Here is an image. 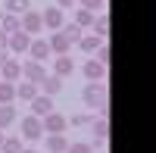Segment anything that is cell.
I'll list each match as a JSON object with an SVG mask.
<instances>
[{"label": "cell", "mask_w": 156, "mask_h": 153, "mask_svg": "<svg viewBox=\"0 0 156 153\" xmlns=\"http://www.w3.org/2000/svg\"><path fill=\"white\" fill-rule=\"evenodd\" d=\"M81 100H84V106L97 109V106H103V103H106V100H109V91H106V84H103V81H90V84L84 87Z\"/></svg>", "instance_id": "cell-1"}, {"label": "cell", "mask_w": 156, "mask_h": 153, "mask_svg": "<svg viewBox=\"0 0 156 153\" xmlns=\"http://www.w3.org/2000/svg\"><path fill=\"white\" fill-rule=\"evenodd\" d=\"M22 141H31V147L37 144V141H41V137H44V128H41V119H37V116H31V112H28V116H25L22 122Z\"/></svg>", "instance_id": "cell-2"}, {"label": "cell", "mask_w": 156, "mask_h": 153, "mask_svg": "<svg viewBox=\"0 0 156 153\" xmlns=\"http://www.w3.org/2000/svg\"><path fill=\"white\" fill-rule=\"evenodd\" d=\"M41 128H44V134H66L69 122H66V116H59V112L53 109V112H47V116L41 119Z\"/></svg>", "instance_id": "cell-3"}, {"label": "cell", "mask_w": 156, "mask_h": 153, "mask_svg": "<svg viewBox=\"0 0 156 153\" xmlns=\"http://www.w3.org/2000/svg\"><path fill=\"white\" fill-rule=\"evenodd\" d=\"M22 78L31 81V84H41L47 78V66H44V62H34V59H25L22 62Z\"/></svg>", "instance_id": "cell-4"}, {"label": "cell", "mask_w": 156, "mask_h": 153, "mask_svg": "<svg viewBox=\"0 0 156 153\" xmlns=\"http://www.w3.org/2000/svg\"><path fill=\"white\" fill-rule=\"evenodd\" d=\"M19 31H25V34H37V31H44L41 12H31V9H25L22 16H19Z\"/></svg>", "instance_id": "cell-5"}, {"label": "cell", "mask_w": 156, "mask_h": 153, "mask_svg": "<svg viewBox=\"0 0 156 153\" xmlns=\"http://www.w3.org/2000/svg\"><path fill=\"white\" fill-rule=\"evenodd\" d=\"M31 44V34H25V31H12L6 34V53H25Z\"/></svg>", "instance_id": "cell-6"}, {"label": "cell", "mask_w": 156, "mask_h": 153, "mask_svg": "<svg viewBox=\"0 0 156 153\" xmlns=\"http://www.w3.org/2000/svg\"><path fill=\"white\" fill-rule=\"evenodd\" d=\"M0 81H22V62L19 59H12V56H6V62L0 66Z\"/></svg>", "instance_id": "cell-7"}, {"label": "cell", "mask_w": 156, "mask_h": 153, "mask_svg": "<svg viewBox=\"0 0 156 153\" xmlns=\"http://www.w3.org/2000/svg\"><path fill=\"white\" fill-rule=\"evenodd\" d=\"M41 22H44V28L59 31L62 25H66V16H62V9H59V6H47V9L41 12Z\"/></svg>", "instance_id": "cell-8"}, {"label": "cell", "mask_w": 156, "mask_h": 153, "mask_svg": "<svg viewBox=\"0 0 156 153\" xmlns=\"http://www.w3.org/2000/svg\"><path fill=\"white\" fill-rule=\"evenodd\" d=\"M47 47H50V53H56V56H59V53H69L75 44H72V41H69V37L62 34V31H53V34L47 37Z\"/></svg>", "instance_id": "cell-9"}, {"label": "cell", "mask_w": 156, "mask_h": 153, "mask_svg": "<svg viewBox=\"0 0 156 153\" xmlns=\"http://www.w3.org/2000/svg\"><path fill=\"white\" fill-rule=\"evenodd\" d=\"M81 72H84V78H87V81H103V78H106V66H103L97 56H94V59H87L84 66H81Z\"/></svg>", "instance_id": "cell-10"}, {"label": "cell", "mask_w": 156, "mask_h": 153, "mask_svg": "<svg viewBox=\"0 0 156 153\" xmlns=\"http://www.w3.org/2000/svg\"><path fill=\"white\" fill-rule=\"evenodd\" d=\"M28 59H34V62H44L47 56H50V47H47V41L44 37H31V44H28Z\"/></svg>", "instance_id": "cell-11"}, {"label": "cell", "mask_w": 156, "mask_h": 153, "mask_svg": "<svg viewBox=\"0 0 156 153\" xmlns=\"http://www.w3.org/2000/svg\"><path fill=\"white\" fill-rule=\"evenodd\" d=\"M53 69H56V78H69V75L75 72V59H72V53H59V56L53 59Z\"/></svg>", "instance_id": "cell-12"}, {"label": "cell", "mask_w": 156, "mask_h": 153, "mask_svg": "<svg viewBox=\"0 0 156 153\" xmlns=\"http://www.w3.org/2000/svg\"><path fill=\"white\" fill-rule=\"evenodd\" d=\"M47 112H53V97H47V94H37V97L31 100V116L44 119Z\"/></svg>", "instance_id": "cell-13"}, {"label": "cell", "mask_w": 156, "mask_h": 153, "mask_svg": "<svg viewBox=\"0 0 156 153\" xmlns=\"http://www.w3.org/2000/svg\"><path fill=\"white\" fill-rule=\"evenodd\" d=\"M37 94H41V87H37V84L25 81V78H22V81H16V100H25V103H31Z\"/></svg>", "instance_id": "cell-14"}, {"label": "cell", "mask_w": 156, "mask_h": 153, "mask_svg": "<svg viewBox=\"0 0 156 153\" xmlns=\"http://www.w3.org/2000/svg\"><path fill=\"white\" fill-rule=\"evenodd\" d=\"M41 87V94H47V97H56L59 91H62V78H56V75H47V78L37 84Z\"/></svg>", "instance_id": "cell-15"}, {"label": "cell", "mask_w": 156, "mask_h": 153, "mask_svg": "<svg viewBox=\"0 0 156 153\" xmlns=\"http://www.w3.org/2000/svg\"><path fill=\"white\" fill-rule=\"evenodd\" d=\"M94 144H106V137H109V119H94Z\"/></svg>", "instance_id": "cell-16"}, {"label": "cell", "mask_w": 156, "mask_h": 153, "mask_svg": "<svg viewBox=\"0 0 156 153\" xmlns=\"http://www.w3.org/2000/svg\"><path fill=\"white\" fill-rule=\"evenodd\" d=\"M78 47L87 50V53H97V50L103 47V37H97V34H81V37H78Z\"/></svg>", "instance_id": "cell-17"}, {"label": "cell", "mask_w": 156, "mask_h": 153, "mask_svg": "<svg viewBox=\"0 0 156 153\" xmlns=\"http://www.w3.org/2000/svg\"><path fill=\"white\" fill-rule=\"evenodd\" d=\"M69 141L66 134H47V153H66Z\"/></svg>", "instance_id": "cell-18"}, {"label": "cell", "mask_w": 156, "mask_h": 153, "mask_svg": "<svg viewBox=\"0 0 156 153\" xmlns=\"http://www.w3.org/2000/svg\"><path fill=\"white\" fill-rule=\"evenodd\" d=\"M12 122H16V103H6V106H0V131H6Z\"/></svg>", "instance_id": "cell-19"}, {"label": "cell", "mask_w": 156, "mask_h": 153, "mask_svg": "<svg viewBox=\"0 0 156 153\" xmlns=\"http://www.w3.org/2000/svg\"><path fill=\"white\" fill-rule=\"evenodd\" d=\"M16 103V84L12 81H0V106Z\"/></svg>", "instance_id": "cell-20"}, {"label": "cell", "mask_w": 156, "mask_h": 153, "mask_svg": "<svg viewBox=\"0 0 156 153\" xmlns=\"http://www.w3.org/2000/svg\"><path fill=\"white\" fill-rule=\"evenodd\" d=\"M90 28H94V34H97V37H106V34H109V16H94Z\"/></svg>", "instance_id": "cell-21"}, {"label": "cell", "mask_w": 156, "mask_h": 153, "mask_svg": "<svg viewBox=\"0 0 156 153\" xmlns=\"http://www.w3.org/2000/svg\"><path fill=\"white\" fill-rule=\"evenodd\" d=\"M0 31H3V34L19 31V16H9V12H3V19H0Z\"/></svg>", "instance_id": "cell-22"}, {"label": "cell", "mask_w": 156, "mask_h": 153, "mask_svg": "<svg viewBox=\"0 0 156 153\" xmlns=\"http://www.w3.org/2000/svg\"><path fill=\"white\" fill-rule=\"evenodd\" d=\"M25 147L22 137H3V144H0V153H19Z\"/></svg>", "instance_id": "cell-23"}, {"label": "cell", "mask_w": 156, "mask_h": 153, "mask_svg": "<svg viewBox=\"0 0 156 153\" xmlns=\"http://www.w3.org/2000/svg\"><path fill=\"white\" fill-rule=\"evenodd\" d=\"M69 125H75V128H90L94 125V116H87V112H75L72 119H66Z\"/></svg>", "instance_id": "cell-24"}, {"label": "cell", "mask_w": 156, "mask_h": 153, "mask_svg": "<svg viewBox=\"0 0 156 153\" xmlns=\"http://www.w3.org/2000/svg\"><path fill=\"white\" fill-rule=\"evenodd\" d=\"M28 9V0H6V12L9 16H22Z\"/></svg>", "instance_id": "cell-25"}, {"label": "cell", "mask_w": 156, "mask_h": 153, "mask_svg": "<svg viewBox=\"0 0 156 153\" xmlns=\"http://www.w3.org/2000/svg\"><path fill=\"white\" fill-rule=\"evenodd\" d=\"M90 22H94V12H87V9L75 12V25H78V28H90Z\"/></svg>", "instance_id": "cell-26"}, {"label": "cell", "mask_w": 156, "mask_h": 153, "mask_svg": "<svg viewBox=\"0 0 156 153\" xmlns=\"http://www.w3.org/2000/svg\"><path fill=\"white\" fill-rule=\"evenodd\" d=\"M59 31H62V34H66V37H69V41H72V44H78V37H81V28H78V25H75V22H72V25H62V28H59Z\"/></svg>", "instance_id": "cell-27"}, {"label": "cell", "mask_w": 156, "mask_h": 153, "mask_svg": "<svg viewBox=\"0 0 156 153\" xmlns=\"http://www.w3.org/2000/svg\"><path fill=\"white\" fill-rule=\"evenodd\" d=\"M66 153H94V144H84V141H75L66 147Z\"/></svg>", "instance_id": "cell-28"}, {"label": "cell", "mask_w": 156, "mask_h": 153, "mask_svg": "<svg viewBox=\"0 0 156 153\" xmlns=\"http://www.w3.org/2000/svg\"><path fill=\"white\" fill-rule=\"evenodd\" d=\"M81 9H87V12H100V9H103V0H81Z\"/></svg>", "instance_id": "cell-29"}, {"label": "cell", "mask_w": 156, "mask_h": 153, "mask_svg": "<svg viewBox=\"0 0 156 153\" xmlns=\"http://www.w3.org/2000/svg\"><path fill=\"white\" fill-rule=\"evenodd\" d=\"M56 6L62 9V6H75V0H56Z\"/></svg>", "instance_id": "cell-30"}, {"label": "cell", "mask_w": 156, "mask_h": 153, "mask_svg": "<svg viewBox=\"0 0 156 153\" xmlns=\"http://www.w3.org/2000/svg\"><path fill=\"white\" fill-rule=\"evenodd\" d=\"M0 50H6V34L0 31Z\"/></svg>", "instance_id": "cell-31"}, {"label": "cell", "mask_w": 156, "mask_h": 153, "mask_svg": "<svg viewBox=\"0 0 156 153\" xmlns=\"http://www.w3.org/2000/svg\"><path fill=\"white\" fill-rule=\"evenodd\" d=\"M6 56H9L6 50H0V66H3V62H6Z\"/></svg>", "instance_id": "cell-32"}, {"label": "cell", "mask_w": 156, "mask_h": 153, "mask_svg": "<svg viewBox=\"0 0 156 153\" xmlns=\"http://www.w3.org/2000/svg\"><path fill=\"white\" fill-rule=\"evenodd\" d=\"M19 153H37V150H34V147H22Z\"/></svg>", "instance_id": "cell-33"}, {"label": "cell", "mask_w": 156, "mask_h": 153, "mask_svg": "<svg viewBox=\"0 0 156 153\" xmlns=\"http://www.w3.org/2000/svg\"><path fill=\"white\" fill-rule=\"evenodd\" d=\"M3 137H6V134H3V131H0V144H3Z\"/></svg>", "instance_id": "cell-34"}, {"label": "cell", "mask_w": 156, "mask_h": 153, "mask_svg": "<svg viewBox=\"0 0 156 153\" xmlns=\"http://www.w3.org/2000/svg\"><path fill=\"white\" fill-rule=\"evenodd\" d=\"M0 19H3V6H0Z\"/></svg>", "instance_id": "cell-35"}]
</instances>
